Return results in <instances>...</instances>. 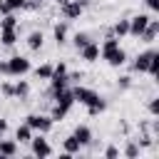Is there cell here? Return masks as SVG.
<instances>
[{
    "label": "cell",
    "mask_w": 159,
    "mask_h": 159,
    "mask_svg": "<svg viewBox=\"0 0 159 159\" xmlns=\"http://www.w3.org/2000/svg\"><path fill=\"white\" fill-rule=\"evenodd\" d=\"M72 94H75V102H80V104L87 107V114H89V117H97V114H102V112L107 109V99L99 97V94H97L94 89H89V87L77 84V87L72 89Z\"/></svg>",
    "instance_id": "cell-1"
},
{
    "label": "cell",
    "mask_w": 159,
    "mask_h": 159,
    "mask_svg": "<svg viewBox=\"0 0 159 159\" xmlns=\"http://www.w3.org/2000/svg\"><path fill=\"white\" fill-rule=\"evenodd\" d=\"M25 124H27L32 132H40V134H47V132L55 127L52 117H50V114H40V112H32V114H27V117H25Z\"/></svg>",
    "instance_id": "cell-2"
},
{
    "label": "cell",
    "mask_w": 159,
    "mask_h": 159,
    "mask_svg": "<svg viewBox=\"0 0 159 159\" xmlns=\"http://www.w3.org/2000/svg\"><path fill=\"white\" fill-rule=\"evenodd\" d=\"M32 67H30V60L25 57V55H12L10 60H7V75L10 77H22V75H27Z\"/></svg>",
    "instance_id": "cell-3"
},
{
    "label": "cell",
    "mask_w": 159,
    "mask_h": 159,
    "mask_svg": "<svg viewBox=\"0 0 159 159\" xmlns=\"http://www.w3.org/2000/svg\"><path fill=\"white\" fill-rule=\"evenodd\" d=\"M149 20H152V15H147V12H137V15H132V17H129V37L139 40V35L144 32V27H147Z\"/></svg>",
    "instance_id": "cell-4"
},
{
    "label": "cell",
    "mask_w": 159,
    "mask_h": 159,
    "mask_svg": "<svg viewBox=\"0 0 159 159\" xmlns=\"http://www.w3.org/2000/svg\"><path fill=\"white\" fill-rule=\"evenodd\" d=\"M30 152H32L35 157H50V154H52V147H50V142L45 139V134L37 132V137L32 134V139H30Z\"/></svg>",
    "instance_id": "cell-5"
},
{
    "label": "cell",
    "mask_w": 159,
    "mask_h": 159,
    "mask_svg": "<svg viewBox=\"0 0 159 159\" xmlns=\"http://www.w3.org/2000/svg\"><path fill=\"white\" fill-rule=\"evenodd\" d=\"M82 12H84V7L77 2V0H67V2H62L60 5V15L70 22V20H80L82 17Z\"/></svg>",
    "instance_id": "cell-6"
},
{
    "label": "cell",
    "mask_w": 159,
    "mask_h": 159,
    "mask_svg": "<svg viewBox=\"0 0 159 159\" xmlns=\"http://www.w3.org/2000/svg\"><path fill=\"white\" fill-rule=\"evenodd\" d=\"M154 52H157L154 47H147L144 52H139V55L134 57V62H132V72H147L149 60H152V55H154Z\"/></svg>",
    "instance_id": "cell-7"
},
{
    "label": "cell",
    "mask_w": 159,
    "mask_h": 159,
    "mask_svg": "<svg viewBox=\"0 0 159 159\" xmlns=\"http://www.w3.org/2000/svg\"><path fill=\"white\" fill-rule=\"evenodd\" d=\"M72 137L82 144V149H84V147H92V139H94V137H92V129H89L87 124H77V127L72 129Z\"/></svg>",
    "instance_id": "cell-8"
},
{
    "label": "cell",
    "mask_w": 159,
    "mask_h": 159,
    "mask_svg": "<svg viewBox=\"0 0 159 159\" xmlns=\"http://www.w3.org/2000/svg\"><path fill=\"white\" fill-rule=\"evenodd\" d=\"M77 52H80V57H82L84 62H97V60H99V45H97L94 40H89V42H87L82 50H77Z\"/></svg>",
    "instance_id": "cell-9"
},
{
    "label": "cell",
    "mask_w": 159,
    "mask_h": 159,
    "mask_svg": "<svg viewBox=\"0 0 159 159\" xmlns=\"http://www.w3.org/2000/svg\"><path fill=\"white\" fill-rule=\"evenodd\" d=\"M65 87H70V75L67 72H52V77H50V92L47 94H52L57 89H65Z\"/></svg>",
    "instance_id": "cell-10"
},
{
    "label": "cell",
    "mask_w": 159,
    "mask_h": 159,
    "mask_svg": "<svg viewBox=\"0 0 159 159\" xmlns=\"http://www.w3.org/2000/svg\"><path fill=\"white\" fill-rule=\"evenodd\" d=\"M157 35H159V20H154V17H152V20L147 22L144 32L139 35V40H142V42H147V45H152V42L157 40Z\"/></svg>",
    "instance_id": "cell-11"
},
{
    "label": "cell",
    "mask_w": 159,
    "mask_h": 159,
    "mask_svg": "<svg viewBox=\"0 0 159 159\" xmlns=\"http://www.w3.org/2000/svg\"><path fill=\"white\" fill-rule=\"evenodd\" d=\"M50 97H52L57 104H65V107H70V109H72V104H75V94H72V89H70V87L57 89V92H52Z\"/></svg>",
    "instance_id": "cell-12"
},
{
    "label": "cell",
    "mask_w": 159,
    "mask_h": 159,
    "mask_svg": "<svg viewBox=\"0 0 159 159\" xmlns=\"http://www.w3.org/2000/svg\"><path fill=\"white\" fill-rule=\"evenodd\" d=\"M52 37H55L57 47H62L67 42V20H60V22L52 25Z\"/></svg>",
    "instance_id": "cell-13"
},
{
    "label": "cell",
    "mask_w": 159,
    "mask_h": 159,
    "mask_svg": "<svg viewBox=\"0 0 159 159\" xmlns=\"http://www.w3.org/2000/svg\"><path fill=\"white\" fill-rule=\"evenodd\" d=\"M109 30H112V35H114L117 40L127 37V35H129V17H119V20H117V22H114Z\"/></svg>",
    "instance_id": "cell-14"
},
{
    "label": "cell",
    "mask_w": 159,
    "mask_h": 159,
    "mask_svg": "<svg viewBox=\"0 0 159 159\" xmlns=\"http://www.w3.org/2000/svg\"><path fill=\"white\" fill-rule=\"evenodd\" d=\"M17 42V27H0V45L12 47Z\"/></svg>",
    "instance_id": "cell-15"
},
{
    "label": "cell",
    "mask_w": 159,
    "mask_h": 159,
    "mask_svg": "<svg viewBox=\"0 0 159 159\" xmlns=\"http://www.w3.org/2000/svg\"><path fill=\"white\" fill-rule=\"evenodd\" d=\"M25 42H27V47H30L32 52H37V50L45 45V35H42V30H32V32L25 37Z\"/></svg>",
    "instance_id": "cell-16"
},
{
    "label": "cell",
    "mask_w": 159,
    "mask_h": 159,
    "mask_svg": "<svg viewBox=\"0 0 159 159\" xmlns=\"http://www.w3.org/2000/svg\"><path fill=\"white\" fill-rule=\"evenodd\" d=\"M62 152H65L67 157H75V154H80V152H82V144L70 134V137H65V139H62Z\"/></svg>",
    "instance_id": "cell-17"
},
{
    "label": "cell",
    "mask_w": 159,
    "mask_h": 159,
    "mask_svg": "<svg viewBox=\"0 0 159 159\" xmlns=\"http://www.w3.org/2000/svg\"><path fill=\"white\" fill-rule=\"evenodd\" d=\"M32 134H35V132L22 122V124H17V129H15V142H17V144H30Z\"/></svg>",
    "instance_id": "cell-18"
},
{
    "label": "cell",
    "mask_w": 159,
    "mask_h": 159,
    "mask_svg": "<svg viewBox=\"0 0 159 159\" xmlns=\"http://www.w3.org/2000/svg\"><path fill=\"white\" fill-rule=\"evenodd\" d=\"M12 99H27L30 97V84L25 82V80H17L15 84H12Z\"/></svg>",
    "instance_id": "cell-19"
},
{
    "label": "cell",
    "mask_w": 159,
    "mask_h": 159,
    "mask_svg": "<svg viewBox=\"0 0 159 159\" xmlns=\"http://www.w3.org/2000/svg\"><path fill=\"white\" fill-rule=\"evenodd\" d=\"M124 62H127V52H124V47L119 45V47L112 52V57L107 60V65H109V67H122Z\"/></svg>",
    "instance_id": "cell-20"
},
{
    "label": "cell",
    "mask_w": 159,
    "mask_h": 159,
    "mask_svg": "<svg viewBox=\"0 0 159 159\" xmlns=\"http://www.w3.org/2000/svg\"><path fill=\"white\" fill-rule=\"evenodd\" d=\"M17 154V142L15 139H0V157H15Z\"/></svg>",
    "instance_id": "cell-21"
},
{
    "label": "cell",
    "mask_w": 159,
    "mask_h": 159,
    "mask_svg": "<svg viewBox=\"0 0 159 159\" xmlns=\"http://www.w3.org/2000/svg\"><path fill=\"white\" fill-rule=\"evenodd\" d=\"M67 112H70V107L52 102V112H50V117H52V122H62V119L67 117Z\"/></svg>",
    "instance_id": "cell-22"
},
{
    "label": "cell",
    "mask_w": 159,
    "mask_h": 159,
    "mask_svg": "<svg viewBox=\"0 0 159 159\" xmlns=\"http://www.w3.org/2000/svg\"><path fill=\"white\" fill-rule=\"evenodd\" d=\"M122 154H124L127 159H137V157L142 154V147H139V144H137L134 139H129V142L124 144V152H122Z\"/></svg>",
    "instance_id": "cell-23"
},
{
    "label": "cell",
    "mask_w": 159,
    "mask_h": 159,
    "mask_svg": "<svg viewBox=\"0 0 159 159\" xmlns=\"http://www.w3.org/2000/svg\"><path fill=\"white\" fill-rule=\"evenodd\" d=\"M32 72H35V77H37V80H50V77H52V65H50V62H45V65H40V67H35Z\"/></svg>",
    "instance_id": "cell-24"
},
{
    "label": "cell",
    "mask_w": 159,
    "mask_h": 159,
    "mask_svg": "<svg viewBox=\"0 0 159 159\" xmlns=\"http://www.w3.org/2000/svg\"><path fill=\"white\" fill-rule=\"evenodd\" d=\"M92 37H89V32H75V37H72V45H75V50H82L87 42H89Z\"/></svg>",
    "instance_id": "cell-25"
},
{
    "label": "cell",
    "mask_w": 159,
    "mask_h": 159,
    "mask_svg": "<svg viewBox=\"0 0 159 159\" xmlns=\"http://www.w3.org/2000/svg\"><path fill=\"white\" fill-rule=\"evenodd\" d=\"M147 75H149V77H157V75H159V52H154V55H152L149 67H147Z\"/></svg>",
    "instance_id": "cell-26"
},
{
    "label": "cell",
    "mask_w": 159,
    "mask_h": 159,
    "mask_svg": "<svg viewBox=\"0 0 159 159\" xmlns=\"http://www.w3.org/2000/svg\"><path fill=\"white\" fill-rule=\"evenodd\" d=\"M0 27H17V17H15L12 12L2 15V20H0Z\"/></svg>",
    "instance_id": "cell-27"
},
{
    "label": "cell",
    "mask_w": 159,
    "mask_h": 159,
    "mask_svg": "<svg viewBox=\"0 0 159 159\" xmlns=\"http://www.w3.org/2000/svg\"><path fill=\"white\" fill-rule=\"evenodd\" d=\"M42 7V0H25V5H22V10H30V12H37Z\"/></svg>",
    "instance_id": "cell-28"
},
{
    "label": "cell",
    "mask_w": 159,
    "mask_h": 159,
    "mask_svg": "<svg viewBox=\"0 0 159 159\" xmlns=\"http://www.w3.org/2000/svg\"><path fill=\"white\" fill-rule=\"evenodd\" d=\"M117 87H119V89H129V87H132V77H129V75L117 77Z\"/></svg>",
    "instance_id": "cell-29"
},
{
    "label": "cell",
    "mask_w": 159,
    "mask_h": 159,
    "mask_svg": "<svg viewBox=\"0 0 159 159\" xmlns=\"http://www.w3.org/2000/svg\"><path fill=\"white\" fill-rule=\"evenodd\" d=\"M147 109H149V114H152V117H157V114H159V99H157V97H152V99H149V104H147Z\"/></svg>",
    "instance_id": "cell-30"
},
{
    "label": "cell",
    "mask_w": 159,
    "mask_h": 159,
    "mask_svg": "<svg viewBox=\"0 0 159 159\" xmlns=\"http://www.w3.org/2000/svg\"><path fill=\"white\" fill-rule=\"evenodd\" d=\"M102 154H104V159H117V157H119V149H117L114 144H109V147H107Z\"/></svg>",
    "instance_id": "cell-31"
},
{
    "label": "cell",
    "mask_w": 159,
    "mask_h": 159,
    "mask_svg": "<svg viewBox=\"0 0 159 159\" xmlns=\"http://www.w3.org/2000/svg\"><path fill=\"white\" fill-rule=\"evenodd\" d=\"M0 92H2V97H7V99H12V94H15L10 82H2V84H0Z\"/></svg>",
    "instance_id": "cell-32"
},
{
    "label": "cell",
    "mask_w": 159,
    "mask_h": 159,
    "mask_svg": "<svg viewBox=\"0 0 159 159\" xmlns=\"http://www.w3.org/2000/svg\"><path fill=\"white\" fill-rule=\"evenodd\" d=\"M7 12H12L10 2H7V0H0V15H7Z\"/></svg>",
    "instance_id": "cell-33"
},
{
    "label": "cell",
    "mask_w": 159,
    "mask_h": 159,
    "mask_svg": "<svg viewBox=\"0 0 159 159\" xmlns=\"http://www.w3.org/2000/svg\"><path fill=\"white\" fill-rule=\"evenodd\" d=\"M7 2H10L12 12H15V10H22V5H25V0H7Z\"/></svg>",
    "instance_id": "cell-34"
},
{
    "label": "cell",
    "mask_w": 159,
    "mask_h": 159,
    "mask_svg": "<svg viewBox=\"0 0 159 159\" xmlns=\"http://www.w3.org/2000/svg\"><path fill=\"white\" fill-rule=\"evenodd\" d=\"M149 10H159V0H144Z\"/></svg>",
    "instance_id": "cell-35"
},
{
    "label": "cell",
    "mask_w": 159,
    "mask_h": 159,
    "mask_svg": "<svg viewBox=\"0 0 159 159\" xmlns=\"http://www.w3.org/2000/svg\"><path fill=\"white\" fill-rule=\"evenodd\" d=\"M80 80H82V72H72L70 75V82H80Z\"/></svg>",
    "instance_id": "cell-36"
},
{
    "label": "cell",
    "mask_w": 159,
    "mask_h": 159,
    "mask_svg": "<svg viewBox=\"0 0 159 159\" xmlns=\"http://www.w3.org/2000/svg\"><path fill=\"white\" fill-rule=\"evenodd\" d=\"M0 75H7V60H0Z\"/></svg>",
    "instance_id": "cell-37"
},
{
    "label": "cell",
    "mask_w": 159,
    "mask_h": 159,
    "mask_svg": "<svg viewBox=\"0 0 159 159\" xmlns=\"http://www.w3.org/2000/svg\"><path fill=\"white\" fill-rule=\"evenodd\" d=\"M7 132V119H0V137Z\"/></svg>",
    "instance_id": "cell-38"
},
{
    "label": "cell",
    "mask_w": 159,
    "mask_h": 159,
    "mask_svg": "<svg viewBox=\"0 0 159 159\" xmlns=\"http://www.w3.org/2000/svg\"><path fill=\"white\" fill-rule=\"evenodd\" d=\"M77 2H80V5H82V7H89V5H92V2H94V0H77Z\"/></svg>",
    "instance_id": "cell-39"
},
{
    "label": "cell",
    "mask_w": 159,
    "mask_h": 159,
    "mask_svg": "<svg viewBox=\"0 0 159 159\" xmlns=\"http://www.w3.org/2000/svg\"><path fill=\"white\" fill-rule=\"evenodd\" d=\"M55 2H57V5H62V2H67V0H55Z\"/></svg>",
    "instance_id": "cell-40"
},
{
    "label": "cell",
    "mask_w": 159,
    "mask_h": 159,
    "mask_svg": "<svg viewBox=\"0 0 159 159\" xmlns=\"http://www.w3.org/2000/svg\"><path fill=\"white\" fill-rule=\"evenodd\" d=\"M52 2H55V0H52Z\"/></svg>",
    "instance_id": "cell-41"
}]
</instances>
